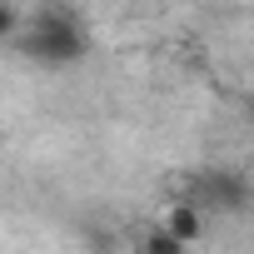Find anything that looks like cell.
<instances>
[{"instance_id":"6da1fadb","label":"cell","mask_w":254,"mask_h":254,"mask_svg":"<svg viewBox=\"0 0 254 254\" xmlns=\"http://www.w3.org/2000/svg\"><path fill=\"white\" fill-rule=\"evenodd\" d=\"M30 40H35V55L40 60H75L85 50V30L70 10H40L35 25H30Z\"/></svg>"},{"instance_id":"7a4b0ae2","label":"cell","mask_w":254,"mask_h":254,"mask_svg":"<svg viewBox=\"0 0 254 254\" xmlns=\"http://www.w3.org/2000/svg\"><path fill=\"white\" fill-rule=\"evenodd\" d=\"M155 224L165 234H175L180 244H194L204 234V209H199V199H165L160 214H155Z\"/></svg>"},{"instance_id":"3957f363","label":"cell","mask_w":254,"mask_h":254,"mask_svg":"<svg viewBox=\"0 0 254 254\" xmlns=\"http://www.w3.org/2000/svg\"><path fill=\"white\" fill-rule=\"evenodd\" d=\"M140 254H190V244H180L175 234H165L160 224H150L140 234Z\"/></svg>"},{"instance_id":"277c9868","label":"cell","mask_w":254,"mask_h":254,"mask_svg":"<svg viewBox=\"0 0 254 254\" xmlns=\"http://www.w3.org/2000/svg\"><path fill=\"white\" fill-rule=\"evenodd\" d=\"M249 95H254V85H249Z\"/></svg>"}]
</instances>
